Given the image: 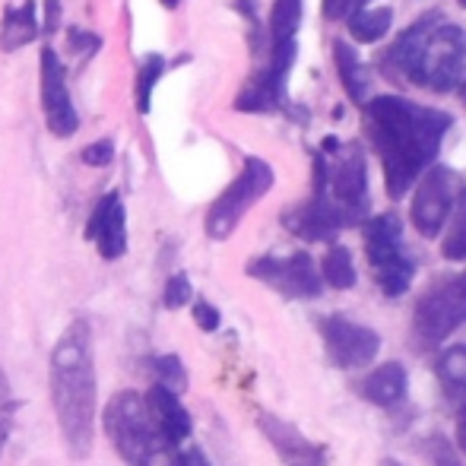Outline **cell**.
Masks as SVG:
<instances>
[{
  "label": "cell",
  "instance_id": "cell-1",
  "mask_svg": "<svg viewBox=\"0 0 466 466\" xmlns=\"http://www.w3.org/2000/svg\"><path fill=\"white\" fill-rule=\"evenodd\" d=\"M454 117L448 111L416 105L400 96H378L365 102V134L384 168V187L390 200H400L419 175L435 162L441 140Z\"/></svg>",
  "mask_w": 466,
  "mask_h": 466
},
{
  "label": "cell",
  "instance_id": "cell-2",
  "mask_svg": "<svg viewBox=\"0 0 466 466\" xmlns=\"http://www.w3.org/2000/svg\"><path fill=\"white\" fill-rule=\"evenodd\" d=\"M51 406L61 425L64 444L74 461H86L96 441V412H98V384H96V356L89 320L76 318L67 324L61 339L51 350L48 362Z\"/></svg>",
  "mask_w": 466,
  "mask_h": 466
},
{
  "label": "cell",
  "instance_id": "cell-3",
  "mask_svg": "<svg viewBox=\"0 0 466 466\" xmlns=\"http://www.w3.org/2000/svg\"><path fill=\"white\" fill-rule=\"evenodd\" d=\"M466 35L461 25L441 19V13H425L410 29L397 35V42L384 51V74L390 80H410L412 86L448 93L463 80Z\"/></svg>",
  "mask_w": 466,
  "mask_h": 466
},
{
  "label": "cell",
  "instance_id": "cell-4",
  "mask_svg": "<svg viewBox=\"0 0 466 466\" xmlns=\"http://www.w3.org/2000/svg\"><path fill=\"white\" fill-rule=\"evenodd\" d=\"M105 435L127 466H178V448L159 431L137 390H117L105 403Z\"/></svg>",
  "mask_w": 466,
  "mask_h": 466
},
{
  "label": "cell",
  "instance_id": "cell-5",
  "mask_svg": "<svg viewBox=\"0 0 466 466\" xmlns=\"http://www.w3.org/2000/svg\"><path fill=\"white\" fill-rule=\"evenodd\" d=\"M365 258L371 277L387 299H400L410 292L416 279V260L403 248V226L393 213H380L365 222Z\"/></svg>",
  "mask_w": 466,
  "mask_h": 466
},
{
  "label": "cell",
  "instance_id": "cell-6",
  "mask_svg": "<svg viewBox=\"0 0 466 466\" xmlns=\"http://www.w3.org/2000/svg\"><path fill=\"white\" fill-rule=\"evenodd\" d=\"M466 324V270L454 277H438L419 295L412 311V339L422 350L441 346L451 333Z\"/></svg>",
  "mask_w": 466,
  "mask_h": 466
},
{
  "label": "cell",
  "instance_id": "cell-7",
  "mask_svg": "<svg viewBox=\"0 0 466 466\" xmlns=\"http://www.w3.org/2000/svg\"><path fill=\"white\" fill-rule=\"evenodd\" d=\"M273 181H277V175H273L270 162L258 159V156L245 159V168L238 172V178L222 190V194L213 200V207H209L207 222H203V228H207L209 238L226 241L228 235L238 228V222L245 219L248 209H251L254 203H258L260 197L273 187Z\"/></svg>",
  "mask_w": 466,
  "mask_h": 466
},
{
  "label": "cell",
  "instance_id": "cell-8",
  "mask_svg": "<svg viewBox=\"0 0 466 466\" xmlns=\"http://www.w3.org/2000/svg\"><path fill=\"white\" fill-rule=\"evenodd\" d=\"M248 277L277 289L286 299H318V295L324 292L320 270L314 267L311 254H305V251H295V254H289V258H273V254L254 258L251 264H248Z\"/></svg>",
  "mask_w": 466,
  "mask_h": 466
},
{
  "label": "cell",
  "instance_id": "cell-9",
  "mask_svg": "<svg viewBox=\"0 0 466 466\" xmlns=\"http://www.w3.org/2000/svg\"><path fill=\"white\" fill-rule=\"evenodd\" d=\"M419 187L412 194V226L422 238H435L438 232L444 228L448 216L454 213L457 203V175L454 168L448 166H431L419 175Z\"/></svg>",
  "mask_w": 466,
  "mask_h": 466
},
{
  "label": "cell",
  "instance_id": "cell-10",
  "mask_svg": "<svg viewBox=\"0 0 466 466\" xmlns=\"http://www.w3.org/2000/svg\"><path fill=\"white\" fill-rule=\"evenodd\" d=\"M320 337H324V350L330 356V362L339 371H356L362 365H369L380 350L378 330L365 324H356L346 314H330L320 320Z\"/></svg>",
  "mask_w": 466,
  "mask_h": 466
},
{
  "label": "cell",
  "instance_id": "cell-11",
  "mask_svg": "<svg viewBox=\"0 0 466 466\" xmlns=\"http://www.w3.org/2000/svg\"><path fill=\"white\" fill-rule=\"evenodd\" d=\"M38 70H42V111L45 124H48L51 137L57 140H67L80 127V115H76L74 102H70L67 89V70H64L61 57L51 45H42V55H38Z\"/></svg>",
  "mask_w": 466,
  "mask_h": 466
},
{
  "label": "cell",
  "instance_id": "cell-12",
  "mask_svg": "<svg viewBox=\"0 0 466 466\" xmlns=\"http://www.w3.org/2000/svg\"><path fill=\"white\" fill-rule=\"evenodd\" d=\"M324 194L346 213L350 222H359L369 209V168H365V153L359 143L339 153L337 166H327V187Z\"/></svg>",
  "mask_w": 466,
  "mask_h": 466
},
{
  "label": "cell",
  "instance_id": "cell-13",
  "mask_svg": "<svg viewBox=\"0 0 466 466\" xmlns=\"http://www.w3.org/2000/svg\"><path fill=\"white\" fill-rule=\"evenodd\" d=\"M282 226L305 241H333L352 222L327 194H311V200L295 203L282 213Z\"/></svg>",
  "mask_w": 466,
  "mask_h": 466
},
{
  "label": "cell",
  "instance_id": "cell-14",
  "mask_svg": "<svg viewBox=\"0 0 466 466\" xmlns=\"http://www.w3.org/2000/svg\"><path fill=\"white\" fill-rule=\"evenodd\" d=\"M258 429L260 435L270 441V448L277 451L282 466H327V448L305 435L301 429H295L292 422L273 416V412H260L258 416Z\"/></svg>",
  "mask_w": 466,
  "mask_h": 466
},
{
  "label": "cell",
  "instance_id": "cell-15",
  "mask_svg": "<svg viewBox=\"0 0 466 466\" xmlns=\"http://www.w3.org/2000/svg\"><path fill=\"white\" fill-rule=\"evenodd\" d=\"M86 238L96 241L102 260H121L127 254V209H124L121 190H108L96 203L86 222Z\"/></svg>",
  "mask_w": 466,
  "mask_h": 466
},
{
  "label": "cell",
  "instance_id": "cell-16",
  "mask_svg": "<svg viewBox=\"0 0 466 466\" xmlns=\"http://www.w3.org/2000/svg\"><path fill=\"white\" fill-rule=\"evenodd\" d=\"M143 400H147V410H149V416H153V422L159 425V431L175 448H178L181 441H187L190 431H194V419H190V412L181 406L178 393L166 390L162 384H153L143 393Z\"/></svg>",
  "mask_w": 466,
  "mask_h": 466
},
{
  "label": "cell",
  "instance_id": "cell-17",
  "mask_svg": "<svg viewBox=\"0 0 466 466\" xmlns=\"http://www.w3.org/2000/svg\"><path fill=\"white\" fill-rule=\"evenodd\" d=\"M359 397L371 406H380V410H393L406 400V390H410V374L400 362H384L378 365L371 374H365L356 384Z\"/></svg>",
  "mask_w": 466,
  "mask_h": 466
},
{
  "label": "cell",
  "instance_id": "cell-18",
  "mask_svg": "<svg viewBox=\"0 0 466 466\" xmlns=\"http://www.w3.org/2000/svg\"><path fill=\"white\" fill-rule=\"evenodd\" d=\"M38 32H42V25H38L35 0H23L19 6H6L4 19H0V51L13 55V51L35 42Z\"/></svg>",
  "mask_w": 466,
  "mask_h": 466
},
{
  "label": "cell",
  "instance_id": "cell-19",
  "mask_svg": "<svg viewBox=\"0 0 466 466\" xmlns=\"http://www.w3.org/2000/svg\"><path fill=\"white\" fill-rule=\"evenodd\" d=\"M435 378L454 412L466 410V346H448L435 359Z\"/></svg>",
  "mask_w": 466,
  "mask_h": 466
},
{
  "label": "cell",
  "instance_id": "cell-20",
  "mask_svg": "<svg viewBox=\"0 0 466 466\" xmlns=\"http://www.w3.org/2000/svg\"><path fill=\"white\" fill-rule=\"evenodd\" d=\"M333 57H337V70L339 80H343L346 93H350L352 102H369V86H371V74L362 61H359L356 48L346 45L343 38L333 42Z\"/></svg>",
  "mask_w": 466,
  "mask_h": 466
},
{
  "label": "cell",
  "instance_id": "cell-21",
  "mask_svg": "<svg viewBox=\"0 0 466 466\" xmlns=\"http://www.w3.org/2000/svg\"><path fill=\"white\" fill-rule=\"evenodd\" d=\"M393 10L390 6H362V10L350 13V35L362 45H374L390 32Z\"/></svg>",
  "mask_w": 466,
  "mask_h": 466
},
{
  "label": "cell",
  "instance_id": "cell-22",
  "mask_svg": "<svg viewBox=\"0 0 466 466\" xmlns=\"http://www.w3.org/2000/svg\"><path fill=\"white\" fill-rule=\"evenodd\" d=\"M320 279H324L330 289H339V292H346V289L356 286L359 273H356V260H352L350 248L333 245L330 251L324 254V264H320Z\"/></svg>",
  "mask_w": 466,
  "mask_h": 466
},
{
  "label": "cell",
  "instance_id": "cell-23",
  "mask_svg": "<svg viewBox=\"0 0 466 466\" xmlns=\"http://www.w3.org/2000/svg\"><path fill=\"white\" fill-rule=\"evenodd\" d=\"M162 74H166L162 55H147L140 61V67H137L134 98H137V111H140V115H149V108H153V89L159 86Z\"/></svg>",
  "mask_w": 466,
  "mask_h": 466
},
{
  "label": "cell",
  "instance_id": "cell-24",
  "mask_svg": "<svg viewBox=\"0 0 466 466\" xmlns=\"http://www.w3.org/2000/svg\"><path fill=\"white\" fill-rule=\"evenodd\" d=\"M301 23V0H277L270 13V42H289L295 38Z\"/></svg>",
  "mask_w": 466,
  "mask_h": 466
},
{
  "label": "cell",
  "instance_id": "cell-25",
  "mask_svg": "<svg viewBox=\"0 0 466 466\" xmlns=\"http://www.w3.org/2000/svg\"><path fill=\"white\" fill-rule=\"evenodd\" d=\"M153 374H156V384H162L166 390L172 393H185L187 390V369L175 352H166V356H156L153 359Z\"/></svg>",
  "mask_w": 466,
  "mask_h": 466
},
{
  "label": "cell",
  "instance_id": "cell-26",
  "mask_svg": "<svg viewBox=\"0 0 466 466\" xmlns=\"http://www.w3.org/2000/svg\"><path fill=\"white\" fill-rule=\"evenodd\" d=\"M441 254L448 260H466V200H463L461 213H457L454 226L448 228V235H444Z\"/></svg>",
  "mask_w": 466,
  "mask_h": 466
},
{
  "label": "cell",
  "instance_id": "cell-27",
  "mask_svg": "<svg viewBox=\"0 0 466 466\" xmlns=\"http://www.w3.org/2000/svg\"><path fill=\"white\" fill-rule=\"evenodd\" d=\"M16 397L10 390V378L6 371L0 369V454H4V444L10 438V429H13V416H16Z\"/></svg>",
  "mask_w": 466,
  "mask_h": 466
},
{
  "label": "cell",
  "instance_id": "cell-28",
  "mask_svg": "<svg viewBox=\"0 0 466 466\" xmlns=\"http://www.w3.org/2000/svg\"><path fill=\"white\" fill-rule=\"evenodd\" d=\"M190 299H194V286H190L187 273H172V277L166 279V292H162L166 308L168 311H178V308L187 305Z\"/></svg>",
  "mask_w": 466,
  "mask_h": 466
},
{
  "label": "cell",
  "instance_id": "cell-29",
  "mask_svg": "<svg viewBox=\"0 0 466 466\" xmlns=\"http://www.w3.org/2000/svg\"><path fill=\"white\" fill-rule=\"evenodd\" d=\"M80 162L83 166H89V168H105V166H111L115 162V140H96V143H89L86 149L80 153Z\"/></svg>",
  "mask_w": 466,
  "mask_h": 466
},
{
  "label": "cell",
  "instance_id": "cell-30",
  "mask_svg": "<svg viewBox=\"0 0 466 466\" xmlns=\"http://www.w3.org/2000/svg\"><path fill=\"white\" fill-rule=\"evenodd\" d=\"M422 451L429 454V461L435 463V466H461V461H457V454H454V448H451L448 438H441V435L425 438Z\"/></svg>",
  "mask_w": 466,
  "mask_h": 466
},
{
  "label": "cell",
  "instance_id": "cell-31",
  "mask_svg": "<svg viewBox=\"0 0 466 466\" xmlns=\"http://www.w3.org/2000/svg\"><path fill=\"white\" fill-rule=\"evenodd\" d=\"M194 324L200 327L203 333H216V330H219V324H222L219 308L209 305L207 299H197L194 301Z\"/></svg>",
  "mask_w": 466,
  "mask_h": 466
},
{
  "label": "cell",
  "instance_id": "cell-32",
  "mask_svg": "<svg viewBox=\"0 0 466 466\" xmlns=\"http://www.w3.org/2000/svg\"><path fill=\"white\" fill-rule=\"evenodd\" d=\"M67 45L74 55H96V51L102 48V38H98L96 32H86V29H80V25H74V29L67 32Z\"/></svg>",
  "mask_w": 466,
  "mask_h": 466
},
{
  "label": "cell",
  "instance_id": "cell-33",
  "mask_svg": "<svg viewBox=\"0 0 466 466\" xmlns=\"http://www.w3.org/2000/svg\"><path fill=\"white\" fill-rule=\"evenodd\" d=\"M48 35H55L61 29V0H45V25H42Z\"/></svg>",
  "mask_w": 466,
  "mask_h": 466
},
{
  "label": "cell",
  "instance_id": "cell-34",
  "mask_svg": "<svg viewBox=\"0 0 466 466\" xmlns=\"http://www.w3.org/2000/svg\"><path fill=\"white\" fill-rule=\"evenodd\" d=\"M178 466H209V461L203 457L200 448H187V451H178Z\"/></svg>",
  "mask_w": 466,
  "mask_h": 466
},
{
  "label": "cell",
  "instance_id": "cell-35",
  "mask_svg": "<svg viewBox=\"0 0 466 466\" xmlns=\"http://www.w3.org/2000/svg\"><path fill=\"white\" fill-rule=\"evenodd\" d=\"M327 19H346V0H324Z\"/></svg>",
  "mask_w": 466,
  "mask_h": 466
},
{
  "label": "cell",
  "instance_id": "cell-36",
  "mask_svg": "<svg viewBox=\"0 0 466 466\" xmlns=\"http://www.w3.org/2000/svg\"><path fill=\"white\" fill-rule=\"evenodd\" d=\"M457 444H461V451L466 454V410L457 412Z\"/></svg>",
  "mask_w": 466,
  "mask_h": 466
},
{
  "label": "cell",
  "instance_id": "cell-37",
  "mask_svg": "<svg viewBox=\"0 0 466 466\" xmlns=\"http://www.w3.org/2000/svg\"><path fill=\"white\" fill-rule=\"evenodd\" d=\"M362 6H369V0H346V16L356 10H362Z\"/></svg>",
  "mask_w": 466,
  "mask_h": 466
},
{
  "label": "cell",
  "instance_id": "cell-38",
  "mask_svg": "<svg viewBox=\"0 0 466 466\" xmlns=\"http://www.w3.org/2000/svg\"><path fill=\"white\" fill-rule=\"evenodd\" d=\"M162 6H166V10H178L181 6V0H159Z\"/></svg>",
  "mask_w": 466,
  "mask_h": 466
},
{
  "label": "cell",
  "instance_id": "cell-39",
  "mask_svg": "<svg viewBox=\"0 0 466 466\" xmlns=\"http://www.w3.org/2000/svg\"><path fill=\"white\" fill-rule=\"evenodd\" d=\"M457 89H461V98H463V102H466V76H463L461 83H457Z\"/></svg>",
  "mask_w": 466,
  "mask_h": 466
},
{
  "label": "cell",
  "instance_id": "cell-40",
  "mask_svg": "<svg viewBox=\"0 0 466 466\" xmlns=\"http://www.w3.org/2000/svg\"><path fill=\"white\" fill-rule=\"evenodd\" d=\"M380 466H403L400 461H393V457H387V461H380Z\"/></svg>",
  "mask_w": 466,
  "mask_h": 466
},
{
  "label": "cell",
  "instance_id": "cell-41",
  "mask_svg": "<svg viewBox=\"0 0 466 466\" xmlns=\"http://www.w3.org/2000/svg\"><path fill=\"white\" fill-rule=\"evenodd\" d=\"M461 6H466V0H461Z\"/></svg>",
  "mask_w": 466,
  "mask_h": 466
}]
</instances>
